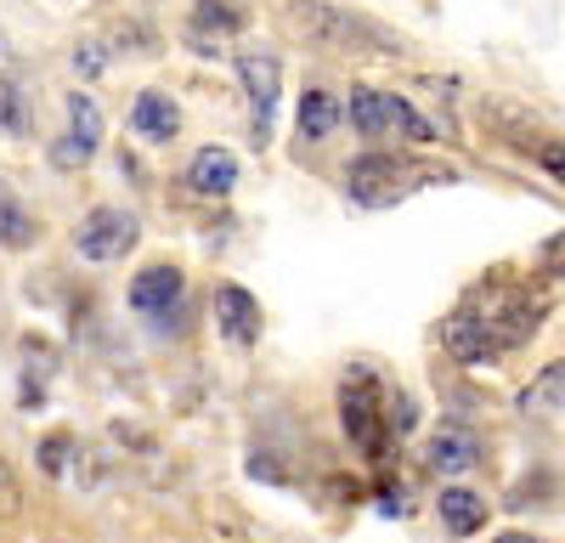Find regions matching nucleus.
<instances>
[{
	"label": "nucleus",
	"instance_id": "obj_4",
	"mask_svg": "<svg viewBox=\"0 0 565 543\" xmlns=\"http://www.w3.org/2000/svg\"><path fill=\"white\" fill-rule=\"evenodd\" d=\"M277 23L300 45H317V52H362V45H373V29L340 0H277Z\"/></svg>",
	"mask_w": 565,
	"mask_h": 543
},
{
	"label": "nucleus",
	"instance_id": "obj_10",
	"mask_svg": "<svg viewBox=\"0 0 565 543\" xmlns=\"http://www.w3.org/2000/svg\"><path fill=\"white\" fill-rule=\"evenodd\" d=\"M215 334L232 351L260 345V300L244 284H215Z\"/></svg>",
	"mask_w": 565,
	"mask_h": 543
},
{
	"label": "nucleus",
	"instance_id": "obj_20",
	"mask_svg": "<svg viewBox=\"0 0 565 543\" xmlns=\"http://www.w3.org/2000/svg\"><path fill=\"white\" fill-rule=\"evenodd\" d=\"M68 459H79V441H74L68 430L45 436V447H40V470H45V476H68Z\"/></svg>",
	"mask_w": 565,
	"mask_h": 543
},
{
	"label": "nucleus",
	"instance_id": "obj_13",
	"mask_svg": "<svg viewBox=\"0 0 565 543\" xmlns=\"http://www.w3.org/2000/svg\"><path fill=\"white\" fill-rule=\"evenodd\" d=\"M130 130H136L148 148H170L175 136H181V108H175L170 91H159V85L136 91V103H130Z\"/></svg>",
	"mask_w": 565,
	"mask_h": 543
},
{
	"label": "nucleus",
	"instance_id": "obj_12",
	"mask_svg": "<svg viewBox=\"0 0 565 543\" xmlns=\"http://www.w3.org/2000/svg\"><path fill=\"white\" fill-rule=\"evenodd\" d=\"M441 351L458 362V369H487V362H503V351L492 345V334L476 323V311H469V306H452L441 317Z\"/></svg>",
	"mask_w": 565,
	"mask_h": 543
},
{
	"label": "nucleus",
	"instance_id": "obj_6",
	"mask_svg": "<svg viewBox=\"0 0 565 543\" xmlns=\"http://www.w3.org/2000/svg\"><path fill=\"white\" fill-rule=\"evenodd\" d=\"M136 244H141V215L136 210H119V204H97V210L79 221V233H74V255L90 260V266H114Z\"/></svg>",
	"mask_w": 565,
	"mask_h": 543
},
{
	"label": "nucleus",
	"instance_id": "obj_19",
	"mask_svg": "<svg viewBox=\"0 0 565 543\" xmlns=\"http://www.w3.org/2000/svg\"><path fill=\"white\" fill-rule=\"evenodd\" d=\"M244 23H249V12L238 7V0H199V7H193V34L199 40L204 34H215V40L244 34Z\"/></svg>",
	"mask_w": 565,
	"mask_h": 543
},
{
	"label": "nucleus",
	"instance_id": "obj_23",
	"mask_svg": "<svg viewBox=\"0 0 565 543\" xmlns=\"http://www.w3.org/2000/svg\"><path fill=\"white\" fill-rule=\"evenodd\" d=\"M103 68H108V45H103V40H79V45H74V74H79V79H97Z\"/></svg>",
	"mask_w": 565,
	"mask_h": 543
},
{
	"label": "nucleus",
	"instance_id": "obj_24",
	"mask_svg": "<svg viewBox=\"0 0 565 543\" xmlns=\"http://www.w3.org/2000/svg\"><path fill=\"white\" fill-rule=\"evenodd\" d=\"M526 148H532L537 170H543L548 181H559V188H565V142H526Z\"/></svg>",
	"mask_w": 565,
	"mask_h": 543
},
{
	"label": "nucleus",
	"instance_id": "obj_18",
	"mask_svg": "<svg viewBox=\"0 0 565 543\" xmlns=\"http://www.w3.org/2000/svg\"><path fill=\"white\" fill-rule=\"evenodd\" d=\"M63 108H68V130L63 136H74L85 153H97L103 148V108H97V97H90V91H68Z\"/></svg>",
	"mask_w": 565,
	"mask_h": 543
},
{
	"label": "nucleus",
	"instance_id": "obj_26",
	"mask_svg": "<svg viewBox=\"0 0 565 543\" xmlns=\"http://www.w3.org/2000/svg\"><path fill=\"white\" fill-rule=\"evenodd\" d=\"M12 57V40H7V29H0V63H7Z\"/></svg>",
	"mask_w": 565,
	"mask_h": 543
},
{
	"label": "nucleus",
	"instance_id": "obj_14",
	"mask_svg": "<svg viewBox=\"0 0 565 543\" xmlns=\"http://www.w3.org/2000/svg\"><path fill=\"white\" fill-rule=\"evenodd\" d=\"M181 181H186V193H199V199H226L232 188H238V153L210 142V148H199L193 159H186Z\"/></svg>",
	"mask_w": 565,
	"mask_h": 543
},
{
	"label": "nucleus",
	"instance_id": "obj_21",
	"mask_svg": "<svg viewBox=\"0 0 565 543\" xmlns=\"http://www.w3.org/2000/svg\"><path fill=\"white\" fill-rule=\"evenodd\" d=\"M0 125H7L12 136H23V130H29V108H23V91H18V79H7V74H0Z\"/></svg>",
	"mask_w": 565,
	"mask_h": 543
},
{
	"label": "nucleus",
	"instance_id": "obj_11",
	"mask_svg": "<svg viewBox=\"0 0 565 543\" xmlns=\"http://www.w3.org/2000/svg\"><path fill=\"white\" fill-rule=\"evenodd\" d=\"M436 521H441V532L447 537H476V532H487V521H492V498L481 492V487H463V481H447V487H436Z\"/></svg>",
	"mask_w": 565,
	"mask_h": 543
},
{
	"label": "nucleus",
	"instance_id": "obj_7",
	"mask_svg": "<svg viewBox=\"0 0 565 543\" xmlns=\"http://www.w3.org/2000/svg\"><path fill=\"white\" fill-rule=\"evenodd\" d=\"M130 311L141 317V323H153V329H170L181 306H186V272L175 260H148V266H136V278L125 289Z\"/></svg>",
	"mask_w": 565,
	"mask_h": 543
},
{
	"label": "nucleus",
	"instance_id": "obj_17",
	"mask_svg": "<svg viewBox=\"0 0 565 543\" xmlns=\"http://www.w3.org/2000/svg\"><path fill=\"white\" fill-rule=\"evenodd\" d=\"M40 244V221H34V210L0 181V249H12V255H23V249H34Z\"/></svg>",
	"mask_w": 565,
	"mask_h": 543
},
{
	"label": "nucleus",
	"instance_id": "obj_8",
	"mask_svg": "<svg viewBox=\"0 0 565 543\" xmlns=\"http://www.w3.org/2000/svg\"><path fill=\"white\" fill-rule=\"evenodd\" d=\"M238 79H244V97H249V136H255V148H266L271 142L277 91H282V68L266 52H244L238 57Z\"/></svg>",
	"mask_w": 565,
	"mask_h": 543
},
{
	"label": "nucleus",
	"instance_id": "obj_16",
	"mask_svg": "<svg viewBox=\"0 0 565 543\" xmlns=\"http://www.w3.org/2000/svg\"><path fill=\"white\" fill-rule=\"evenodd\" d=\"M514 407H521V414H532V419H548V414H559V407H565V356L543 362V369H537V374L521 385Z\"/></svg>",
	"mask_w": 565,
	"mask_h": 543
},
{
	"label": "nucleus",
	"instance_id": "obj_2",
	"mask_svg": "<svg viewBox=\"0 0 565 543\" xmlns=\"http://www.w3.org/2000/svg\"><path fill=\"white\" fill-rule=\"evenodd\" d=\"M385 380L367 369V362H351V369L340 374V391H334V407H340V430H345V441L362 453L367 465H385L391 459V441H396V430H391V414H385Z\"/></svg>",
	"mask_w": 565,
	"mask_h": 543
},
{
	"label": "nucleus",
	"instance_id": "obj_25",
	"mask_svg": "<svg viewBox=\"0 0 565 543\" xmlns=\"http://www.w3.org/2000/svg\"><path fill=\"white\" fill-rule=\"evenodd\" d=\"M487 543H548V537L532 532V526H509V532H498V537H487Z\"/></svg>",
	"mask_w": 565,
	"mask_h": 543
},
{
	"label": "nucleus",
	"instance_id": "obj_22",
	"mask_svg": "<svg viewBox=\"0 0 565 543\" xmlns=\"http://www.w3.org/2000/svg\"><path fill=\"white\" fill-rule=\"evenodd\" d=\"M23 504H29V492H23V476L0 459V521H18L23 515Z\"/></svg>",
	"mask_w": 565,
	"mask_h": 543
},
{
	"label": "nucleus",
	"instance_id": "obj_1",
	"mask_svg": "<svg viewBox=\"0 0 565 543\" xmlns=\"http://www.w3.org/2000/svg\"><path fill=\"white\" fill-rule=\"evenodd\" d=\"M458 306L476 311V323L492 334V345L503 356H514L537 329H543V317H548V295L526 278H509V272H498V278H487L476 295H463Z\"/></svg>",
	"mask_w": 565,
	"mask_h": 543
},
{
	"label": "nucleus",
	"instance_id": "obj_9",
	"mask_svg": "<svg viewBox=\"0 0 565 543\" xmlns=\"http://www.w3.org/2000/svg\"><path fill=\"white\" fill-rule=\"evenodd\" d=\"M418 459H424V470H430V476L458 481V476H469V470L487 459V447H481V436L469 430V425H436L430 441L418 447Z\"/></svg>",
	"mask_w": 565,
	"mask_h": 543
},
{
	"label": "nucleus",
	"instance_id": "obj_15",
	"mask_svg": "<svg viewBox=\"0 0 565 543\" xmlns=\"http://www.w3.org/2000/svg\"><path fill=\"white\" fill-rule=\"evenodd\" d=\"M295 125H300V142H328V136L345 125V103L328 85H306L300 108H295Z\"/></svg>",
	"mask_w": 565,
	"mask_h": 543
},
{
	"label": "nucleus",
	"instance_id": "obj_3",
	"mask_svg": "<svg viewBox=\"0 0 565 543\" xmlns=\"http://www.w3.org/2000/svg\"><path fill=\"white\" fill-rule=\"evenodd\" d=\"M345 125L362 136V142H436V125L424 119L407 97H396V91H380V85H356L345 97Z\"/></svg>",
	"mask_w": 565,
	"mask_h": 543
},
{
	"label": "nucleus",
	"instance_id": "obj_5",
	"mask_svg": "<svg viewBox=\"0 0 565 543\" xmlns=\"http://www.w3.org/2000/svg\"><path fill=\"white\" fill-rule=\"evenodd\" d=\"M413 164L407 159H396V153H385V148H367V153H356L351 164H345V193H351V204H362V210H391L396 199H407L413 193Z\"/></svg>",
	"mask_w": 565,
	"mask_h": 543
}]
</instances>
